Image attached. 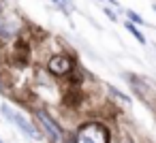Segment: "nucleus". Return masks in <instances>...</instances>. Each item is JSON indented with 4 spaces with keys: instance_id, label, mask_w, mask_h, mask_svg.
<instances>
[{
    "instance_id": "obj_1",
    "label": "nucleus",
    "mask_w": 156,
    "mask_h": 143,
    "mask_svg": "<svg viewBox=\"0 0 156 143\" xmlns=\"http://www.w3.org/2000/svg\"><path fill=\"white\" fill-rule=\"evenodd\" d=\"M75 143H107V130L101 124H86L77 132Z\"/></svg>"
},
{
    "instance_id": "obj_2",
    "label": "nucleus",
    "mask_w": 156,
    "mask_h": 143,
    "mask_svg": "<svg viewBox=\"0 0 156 143\" xmlns=\"http://www.w3.org/2000/svg\"><path fill=\"white\" fill-rule=\"evenodd\" d=\"M0 111H2V115H5L7 120H11L15 126H20V128H22V130H24L28 137H32V139H41V134L37 132V128H34V126H32V124H30V122H28V120L22 115V113L13 111L9 105H2V107H0Z\"/></svg>"
},
{
    "instance_id": "obj_3",
    "label": "nucleus",
    "mask_w": 156,
    "mask_h": 143,
    "mask_svg": "<svg viewBox=\"0 0 156 143\" xmlns=\"http://www.w3.org/2000/svg\"><path fill=\"white\" fill-rule=\"evenodd\" d=\"M37 115H39V120H41L43 128H45V130L49 132L51 141H56V143H58V141H62V130L58 128V124H56V122H54V120H51V117H49V115H47L45 111H39Z\"/></svg>"
},
{
    "instance_id": "obj_4",
    "label": "nucleus",
    "mask_w": 156,
    "mask_h": 143,
    "mask_svg": "<svg viewBox=\"0 0 156 143\" xmlns=\"http://www.w3.org/2000/svg\"><path fill=\"white\" fill-rule=\"evenodd\" d=\"M49 71L56 75H64L66 71H71V60L66 56H54L49 60Z\"/></svg>"
},
{
    "instance_id": "obj_5",
    "label": "nucleus",
    "mask_w": 156,
    "mask_h": 143,
    "mask_svg": "<svg viewBox=\"0 0 156 143\" xmlns=\"http://www.w3.org/2000/svg\"><path fill=\"white\" fill-rule=\"evenodd\" d=\"M126 30H128V32H133V37H135V39H137L139 43H145V39H143V34H141V32H139V30H137V28H135L133 24H126Z\"/></svg>"
},
{
    "instance_id": "obj_6",
    "label": "nucleus",
    "mask_w": 156,
    "mask_h": 143,
    "mask_svg": "<svg viewBox=\"0 0 156 143\" xmlns=\"http://www.w3.org/2000/svg\"><path fill=\"white\" fill-rule=\"evenodd\" d=\"M109 92H111V94H113L115 98H120V100H122L124 105H128V103H130V100H128V96H124V94H120V92H118L115 88H109Z\"/></svg>"
},
{
    "instance_id": "obj_7",
    "label": "nucleus",
    "mask_w": 156,
    "mask_h": 143,
    "mask_svg": "<svg viewBox=\"0 0 156 143\" xmlns=\"http://www.w3.org/2000/svg\"><path fill=\"white\" fill-rule=\"evenodd\" d=\"M126 17H128V19H133V24H143V19H141L135 11H126Z\"/></svg>"
},
{
    "instance_id": "obj_8",
    "label": "nucleus",
    "mask_w": 156,
    "mask_h": 143,
    "mask_svg": "<svg viewBox=\"0 0 156 143\" xmlns=\"http://www.w3.org/2000/svg\"><path fill=\"white\" fill-rule=\"evenodd\" d=\"M105 13H107V15H109V19H111V22H118V19H115V13H111V11H109V9H105Z\"/></svg>"
},
{
    "instance_id": "obj_9",
    "label": "nucleus",
    "mask_w": 156,
    "mask_h": 143,
    "mask_svg": "<svg viewBox=\"0 0 156 143\" xmlns=\"http://www.w3.org/2000/svg\"><path fill=\"white\" fill-rule=\"evenodd\" d=\"M54 2H58V5H64V2H69V0H54Z\"/></svg>"
},
{
    "instance_id": "obj_10",
    "label": "nucleus",
    "mask_w": 156,
    "mask_h": 143,
    "mask_svg": "<svg viewBox=\"0 0 156 143\" xmlns=\"http://www.w3.org/2000/svg\"><path fill=\"white\" fill-rule=\"evenodd\" d=\"M152 9H154V11H156V5H152Z\"/></svg>"
},
{
    "instance_id": "obj_11",
    "label": "nucleus",
    "mask_w": 156,
    "mask_h": 143,
    "mask_svg": "<svg viewBox=\"0 0 156 143\" xmlns=\"http://www.w3.org/2000/svg\"><path fill=\"white\" fill-rule=\"evenodd\" d=\"M109 2H113V5H115V0H109Z\"/></svg>"
},
{
    "instance_id": "obj_12",
    "label": "nucleus",
    "mask_w": 156,
    "mask_h": 143,
    "mask_svg": "<svg viewBox=\"0 0 156 143\" xmlns=\"http://www.w3.org/2000/svg\"><path fill=\"white\" fill-rule=\"evenodd\" d=\"M0 11H2V7H0Z\"/></svg>"
},
{
    "instance_id": "obj_13",
    "label": "nucleus",
    "mask_w": 156,
    "mask_h": 143,
    "mask_svg": "<svg viewBox=\"0 0 156 143\" xmlns=\"http://www.w3.org/2000/svg\"><path fill=\"white\" fill-rule=\"evenodd\" d=\"M0 143H2V139H0Z\"/></svg>"
}]
</instances>
